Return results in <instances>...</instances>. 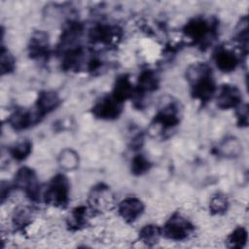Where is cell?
Returning <instances> with one entry per match:
<instances>
[{
  "mask_svg": "<svg viewBox=\"0 0 249 249\" xmlns=\"http://www.w3.org/2000/svg\"><path fill=\"white\" fill-rule=\"evenodd\" d=\"M187 80L193 98L199 100L202 104L212 99L216 92V84L208 64L198 62L191 65L187 70Z\"/></svg>",
  "mask_w": 249,
  "mask_h": 249,
  "instance_id": "obj_1",
  "label": "cell"
},
{
  "mask_svg": "<svg viewBox=\"0 0 249 249\" xmlns=\"http://www.w3.org/2000/svg\"><path fill=\"white\" fill-rule=\"evenodd\" d=\"M216 25V22L209 21L201 17H196L190 19L185 24L183 33L193 44L205 46L215 37Z\"/></svg>",
  "mask_w": 249,
  "mask_h": 249,
  "instance_id": "obj_2",
  "label": "cell"
},
{
  "mask_svg": "<svg viewBox=\"0 0 249 249\" xmlns=\"http://www.w3.org/2000/svg\"><path fill=\"white\" fill-rule=\"evenodd\" d=\"M70 197V183L64 174H56L49 182L43 195L46 204L65 208L68 205Z\"/></svg>",
  "mask_w": 249,
  "mask_h": 249,
  "instance_id": "obj_3",
  "label": "cell"
},
{
  "mask_svg": "<svg viewBox=\"0 0 249 249\" xmlns=\"http://www.w3.org/2000/svg\"><path fill=\"white\" fill-rule=\"evenodd\" d=\"M162 235L174 241H183L195 231V226L183 215L176 212L172 214L161 228Z\"/></svg>",
  "mask_w": 249,
  "mask_h": 249,
  "instance_id": "obj_4",
  "label": "cell"
},
{
  "mask_svg": "<svg viewBox=\"0 0 249 249\" xmlns=\"http://www.w3.org/2000/svg\"><path fill=\"white\" fill-rule=\"evenodd\" d=\"M115 198L107 185L98 184L94 186L88 198V206L92 213H103L114 206Z\"/></svg>",
  "mask_w": 249,
  "mask_h": 249,
  "instance_id": "obj_5",
  "label": "cell"
},
{
  "mask_svg": "<svg viewBox=\"0 0 249 249\" xmlns=\"http://www.w3.org/2000/svg\"><path fill=\"white\" fill-rule=\"evenodd\" d=\"M14 187L22 191L30 200H38L40 194L39 182L35 171L31 168L23 166L18 170L15 175Z\"/></svg>",
  "mask_w": 249,
  "mask_h": 249,
  "instance_id": "obj_6",
  "label": "cell"
},
{
  "mask_svg": "<svg viewBox=\"0 0 249 249\" xmlns=\"http://www.w3.org/2000/svg\"><path fill=\"white\" fill-rule=\"evenodd\" d=\"M124 103L116 99L112 94H107L95 102L91 108L92 115L105 121L116 120L123 112Z\"/></svg>",
  "mask_w": 249,
  "mask_h": 249,
  "instance_id": "obj_7",
  "label": "cell"
},
{
  "mask_svg": "<svg viewBox=\"0 0 249 249\" xmlns=\"http://www.w3.org/2000/svg\"><path fill=\"white\" fill-rule=\"evenodd\" d=\"M122 37V30L113 25L98 24L92 27L89 33V38L92 43L105 46L116 45Z\"/></svg>",
  "mask_w": 249,
  "mask_h": 249,
  "instance_id": "obj_8",
  "label": "cell"
},
{
  "mask_svg": "<svg viewBox=\"0 0 249 249\" xmlns=\"http://www.w3.org/2000/svg\"><path fill=\"white\" fill-rule=\"evenodd\" d=\"M144 209L142 200L135 196H127L118 204V213L126 223L135 222L143 214Z\"/></svg>",
  "mask_w": 249,
  "mask_h": 249,
  "instance_id": "obj_9",
  "label": "cell"
},
{
  "mask_svg": "<svg viewBox=\"0 0 249 249\" xmlns=\"http://www.w3.org/2000/svg\"><path fill=\"white\" fill-rule=\"evenodd\" d=\"M240 89L234 85H223L217 95V106L223 110L238 107L242 103Z\"/></svg>",
  "mask_w": 249,
  "mask_h": 249,
  "instance_id": "obj_10",
  "label": "cell"
},
{
  "mask_svg": "<svg viewBox=\"0 0 249 249\" xmlns=\"http://www.w3.org/2000/svg\"><path fill=\"white\" fill-rule=\"evenodd\" d=\"M180 122L179 107L175 102H169L162 106L155 115L153 124L160 125L162 128H172Z\"/></svg>",
  "mask_w": 249,
  "mask_h": 249,
  "instance_id": "obj_11",
  "label": "cell"
},
{
  "mask_svg": "<svg viewBox=\"0 0 249 249\" xmlns=\"http://www.w3.org/2000/svg\"><path fill=\"white\" fill-rule=\"evenodd\" d=\"M41 120L42 118L35 109H18L10 116L9 124L16 130H23L38 124Z\"/></svg>",
  "mask_w": 249,
  "mask_h": 249,
  "instance_id": "obj_12",
  "label": "cell"
},
{
  "mask_svg": "<svg viewBox=\"0 0 249 249\" xmlns=\"http://www.w3.org/2000/svg\"><path fill=\"white\" fill-rule=\"evenodd\" d=\"M213 59L217 68L224 73L234 71L239 64L238 55L226 47H219L213 53Z\"/></svg>",
  "mask_w": 249,
  "mask_h": 249,
  "instance_id": "obj_13",
  "label": "cell"
},
{
  "mask_svg": "<svg viewBox=\"0 0 249 249\" xmlns=\"http://www.w3.org/2000/svg\"><path fill=\"white\" fill-rule=\"evenodd\" d=\"M61 103L58 94L53 90H43L38 94L35 110L43 119L47 114L54 111Z\"/></svg>",
  "mask_w": 249,
  "mask_h": 249,
  "instance_id": "obj_14",
  "label": "cell"
},
{
  "mask_svg": "<svg viewBox=\"0 0 249 249\" xmlns=\"http://www.w3.org/2000/svg\"><path fill=\"white\" fill-rule=\"evenodd\" d=\"M49 36L44 31H35L32 33L29 44L28 53L31 58H42L49 53Z\"/></svg>",
  "mask_w": 249,
  "mask_h": 249,
  "instance_id": "obj_15",
  "label": "cell"
},
{
  "mask_svg": "<svg viewBox=\"0 0 249 249\" xmlns=\"http://www.w3.org/2000/svg\"><path fill=\"white\" fill-rule=\"evenodd\" d=\"M132 86L129 76L127 74H122L116 79L111 94L119 101L124 103L125 100L132 98L134 95L135 88Z\"/></svg>",
  "mask_w": 249,
  "mask_h": 249,
  "instance_id": "obj_16",
  "label": "cell"
},
{
  "mask_svg": "<svg viewBox=\"0 0 249 249\" xmlns=\"http://www.w3.org/2000/svg\"><path fill=\"white\" fill-rule=\"evenodd\" d=\"M89 212H91L89 207L85 205H80L73 208L67 218L68 229L72 231H76L86 228L89 224Z\"/></svg>",
  "mask_w": 249,
  "mask_h": 249,
  "instance_id": "obj_17",
  "label": "cell"
},
{
  "mask_svg": "<svg viewBox=\"0 0 249 249\" xmlns=\"http://www.w3.org/2000/svg\"><path fill=\"white\" fill-rule=\"evenodd\" d=\"M159 88V77L153 70H144L138 77L134 95H144L146 92H152ZM133 95V96H134Z\"/></svg>",
  "mask_w": 249,
  "mask_h": 249,
  "instance_id": "obj_18",
  "label": "cell"
},
{
  "mask_svg": "<svg viewBox=\"0 0 249 249\" xmlns=\"http://www.w3.org/2000/svg\"><path fill=\"white\" fill-rule=\"evenodd\" d=\"M33 211L29 206H19L13 214V225L18 231H23L32 223Z\"/></svg>",
  "mask_w": 249,
  "mask_h": 249,
  "instance_id": "obj_19",
  "label": "cell"
},
{
  "mask_svg": "<svg viewBox=\"0 0 249 249\" xmlns=\"http://www.w3.org/2000/svg\"><path fill=\"white\" fill-rule=\"evenodd\" d=\"M79 161V155L71 148L63 149L57 159L59 167L65 171H73L78 168Z\"/></svg>",
  "mask_w": 249,
  "mask_h": 249,
  "instance_id": "obj_20",
  "label": "cell"
},
{
  "mask_svg": "<svg viewBox=\"0 0 249 249\" xmlns=\"http://www.w3.org/2000/svg\"><path fill=\"white\" fill-rule=\"evenodd\" d=\"M162 235L161 228L157 225L149 224L143 227L139 231V239L148 246H154L157 244Z\"/></svg>",
  "mask_w": 249,
  "mask_h": 249,
  "instance_id": "obj_21",
  "label": "cell"
},
{
  "mask_svg": "<svg viewBox=\"0 0 249 249\" xmlns=\"http://www.w3.org/2000/svg\"><path fill=\"white\" fill-rule=\"evenodd\" d=\"M219 152L226 158H236L242 153V144L235 137H228L220 144Z\"/></svg>",
  "mask_w": 249,
  "mask_h": 249,
  "instance_id": "obj_22",
  "label": "cell"
},
{
  "mask_svg": "<svg viewBox=\"0 0 249 249\" xmlns=\"http://www.w3.org/2000/svg\"><path fill=\"white\" fill-rule=\"evenodd\" d=\"M248 240V232L245 228L237 227L234 229L227 237L226 244L229 248L241 249L243 248Z\"/></svg>",
  "mask_w": 249,
  "mask_h": 249,
  "instance_id": "obj_23",
  "label": "cell"
},
{
  "mask_svg": "<svg viewBox=\"0 0 249 249\" xmlns=\"http://www.w3.org/2000/svg\"><path fill=\"white\" fill-rule=\"evenodd\" d=\"M83 27L79 22L71 21L63 30L60 37L61 46L72 45L82 34Z\"/></svg>",
  "mask_w": 249,
  "mask_h": 249,
  "instance_id": "obj_24",
  "label": "cell"
},
{
  "mask_svg": "<svg viewBox=\"0 0 249 249\" xmlns=\"http://www.w3.org/2000/svg\"><path fill=\"white\" fill-rule=\"evenodd\" d=\"M32 152V143L28 139L15 143L10 148V155L16 160H23L29 157Z\"/></svg>",
  "mask_w": 249,
  "mask_h": 249,
  "instance_id": "obj_25",
  "label": "cell"
},
{
  "mask_svg": "<svg viewBox=\"0 0 249 249\" xmlns=\"http://www.w3.org/2000/svg\"><path fill=\"white\" fill-rule=\"evenodd\" d=\"M234 40L241 46V52L247 54L248 50V20L247 17L241 18L240 22L235 27Z\"/></svg>",
  "mask_w": 249,
  "mask_h": 249,
  "instance_id": "obj_26",
  "label": "cell"
},
{
  "mask_svg": "<svg viewBox=\"0 0 249 249\" xmlns=\"http://www.w3.org/2000/svg\"><path fill=\"white\" fill-rule=\"evenodd\" d=\"M229 208V199L224 194L214 195L209 202V209L213 215H223Z\"/></svg>",
  "mask_w": 249,
  "mask_h": 249,
  "instance_id": "obj_27",
  "label": "cell"
},
{
  "mask_svg": "<svg viewBox=\"0 0 249 249\" xmlns=\"http://www.w3.org/2000/svg\"><path fill=\"white\" fill-rule=\"evenodd\" d=\"M151 162L143 155H136L131 160V172L132 174L139 176L146 173L151 168Z\"/></svg>",
  "mask_w": 249,
  "mask_h": 249,
  "instance_id": "obj_28",
  "label": "cell"
},
{
  "mask_svg": "<svg viewBox=\"0 0 249 249\" xmlns=\"http://www.w3.org/2000/svg\"><path fill=\"white\" fill-rule=\"evenodd\" d=\"M0 64H1V74H9L14 71L16 63H15V58L14 56L10 53V52L3 46L1 49V59H0Z\"/></svg>",
  "mask_w": 249,
  "mask_h": 249,
  "instance_id": "obj_29",
  "label": "cell"
},
{
  "mask_svg": "<svg viewBox=\"0 0 249 249\" xmlns=\"http://www.w3.org/2000/svg\"><path fill=\"white\" fill-rule=\"evenodd\" d=\"M236 109V123L238 126L241 127H246L248 126V104H240Z\"/></svg>",
  "mask_w": 249,
  "mask_h": 249,
  "instance_id": "obj_30",
  "label": "cell"
}]
</instances>
